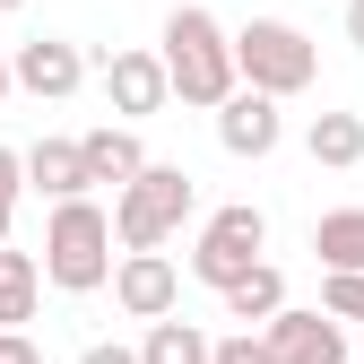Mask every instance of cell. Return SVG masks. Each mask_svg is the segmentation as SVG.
<instances>
[{
	"label": "cell",
	"instance_id": "19",
	"mask_svg": "<svg viewBox=\"0 0 364 364\" xmlns=\"http://www.w3.org/2000/svg\"><path fill=\"white\" fill-rule=\"evenodd\" d=\"M321 312L330 321H364V278H321Z\"/></svg>",
	"mask_w": 364,
	"mask_h": 364
},
{
	"label": "cell",
	"instance_id": "21",
	"mask_svg": "<svg viewBox=\"0 0 364 364\" xmlns=\"http://www.w3.org/2000/svg\"><path fill=\"white\" fill-rule=\"evenodd\" d=\"M18 191H26V173H18V148H0V200L18 208Z\"/></svg>",
	"mask_w": 364,
	"mask_h": 364
},
{
	"label": "cell",
	"instance_id": "15",
	"mask_svg": "<svg viewBox=\"0 0 364 364\" xmlns=\"http://www.w3.org/2000/svg\"><path fill=\"white\" fill-rule=\"evenodd\" d=\"M304 148H312V165H330V173L364 165V113H312Z\"/></svg>",
	"mask_w": 364,
	"mask_h": 364
},
{
	"label": "cell",
	"instance_id": "16",
	"mask_svg": "<svg viewBox=\"0 0 364 364\" xmlns=\"http://www.w3.org/2000/svg\"><path fill=\"white\" fill-rule=\"evenodd\" d=\"M35 295H43V269H35V252H18V243H0V330H18V321H35Z\"/></svg>",
	"mask_w": 364,
	"mask_h": 364
},
{
	"label": "cell",
	"instance_id": "3",
	"mask_svg": "<svg viewBox=\"0 0 364 364\" xmlns=\"http://www.w3.org/2000/svg\"><path fill=\"white\" fill-rule=\"evenodd\" d=\"M43 278H53L61 295H96L105 278H113V217L96 208V200H61L53 208V225H43Z\"/></svg>",
	"mask_w": 364,
	"mask_h": 364
},
{
	"label": "cell",
	"instance_id": "14",
	"mask_svg": "<svg viewBox=\"0 0 364 364\" xmlns=\"http://www.w3.org/2000/svg\"><path fill=\"white\" fill-rule=\"evenodd\" d=\"M278 312H287V278H278L269 260L252 269V278H235V287H225V321H243V330H269Z\"/></svg>",
	"mask_w": 364,
	"mask_h": 364
},
{
	"label": "cell",
	"instance_id": "1",
	"mask_svg": "<svg viewBox=\"0 0 364 364\" xmlns=\"http://www.w3.org/2000/svg\"><path fill=\"white\" fill-rule=\"evenodd\" d=\"M165 87L182 105H200V113H217L225 96H235V43H225V26L200 9V0H182V9L165 18Z\"/></svg>",
	"mask_w": 364,
	"mask_h": 364
},
{
	"label": "cell",
	"instance_id": "17",
	"mask_svg": "<svg viewBox=\"0 0 364 364\" xmlns=\"http://www.w3.org/2000/svg\"><path fill=\"white\" fill-rule=\"evenodd\" d=\"M139 364H208V330H191V321H148Z\"/></svg>",
	"mask_w": 364,
	"mask_h": 364
},
{
	"label": "cell",
	"instance_id": "13",
	"mask_svg": "<svg viewBox=\"0 0 364 364\" xmlns=\"http://www.w3.org/2000/svg\"><path fill=\"white\" fill-rule=\"evenodd\" d=\"M312 252H321V278H364V208H330L312 225Z\"/></svg>",
	"mask_w": 364,
	"mask_h": 364
},
{
	"label": "cell",
	"instance_id": "24",
	"mask_svg": "<svg viewBox=\"0 0 364 364\" xmlns=\"http://www.w3.org/2000/svg\"><path fill=\"white\" fill-rule=\"evenodd\" d=\"M9 217H18V208H9V200H0V243H9Z\"/></svg>",
	"mask_w": 364,
	"mask_h": 364
},
{
	"label": "cell",
	"instance_id": "12",
	"mask_svg": "<svg viewBox=\"0 0 364 364\" xmlns=\"http://www.w3.org/2000/svg\"><path fill=\"white\" fill-rule=\"evenodd\" d=\"M78 165H87V191H96V182H113V191H122V182L148 165V148H139V130H122V122H96V130L78 139Z\"/></svg>",
	"mask_w": 364,
	"mask_h": 364
},
{
	"label": "cell",
	"instance_id": "8",
	"mask_svg": "<svg viewBox=\"0 0 364 364\" xmlns=\"http://www.w3.org/2000/svg\"><path fill=\"white\" fill-rule=\"evenodd\" d=\"M260 338H269L278 364H347V321H330V312H295L287 304Z\"/></svg>",
	"mask_w": 364,
	"mask_h": 364
},
{
	"label": "cell",
	"instance_id": "11",
	"mask_svg": "<svg viewBox=\"0 0 364 364\" xmlns=\"http://www.w3.org/2000/svg\"><path fill=\"white\" fill-rule=\"evenodd\" d=\"M18 173H26V191H43V200H87V165H78V139H35L26 156H18Z\"/></svg>",
	"mask_w": 364,
	"mask_h": 364
},
{
	"label": "cell",
	"instance_id": "25",
	"mask_svg": "<svg viewBox=\"0 0 364 364\" xmlns=\"http://www.w3.org/2000/svg\"><path fill=\"white\" fill-rule=\"evenodd\" d=\"M0 96H9V53H0Z\"/></svg>",
	"mask_w": 364,
	"mask_h": 364
},
{
	"label": "cell",
	"instance_id": "4",
	"mask_svg": "<svg viewBox=\"0 0 364 364\" xmlns=\"http://www.w3.org/2000/svg\"><path fill=\"white\" fill-rule=\"evenodd\" d=\"M191 200H200V191H191V173L148 156V165L113 191V208H105V217H113V243H122V252H165V235L191 217Z\"/></svg>",
	"mask_w": 364,
	"mask_h": 364
},
{
	"label": "cell",
	"instance_id": "10",
	"mask_svg": "<svg viewBox=\"0 0 364 364\" xmlns=\"http://www.w3.org/2000/svg\"><path fill=\"white\" fill-rule=\"evenodd\" d=\"M287 139V113L269 105V96H252V87H235V96L217 105V148L225 156H269Z\"/></svg>",
	"mask_w": 364,
	"mask_h": 364
},
{
	"label": "cell",
	"instance_id": "5",
	"mask_svg": "<svg viewBox=\"0 0 364 364\" xmlns=\"http://www.w3.org/2000/svg\"><path fill=\"white\" fill-rule=\"evenodd\" d=\"M260 252H269V217H260L252 200H235V208H217V217L200 225V243H191V278L225 295L235 278H252V269H260Z\"/></svg>",
	"mask_w": 364,
	"mask_h": 364
},
{
	"label": "cell",
	"instance_id": "9",
	"mask_svg": "<svg viewBox=\"0 0 364 364\" xmlns=\"http://www.w3.org/2000/svg\"><path fill=\"white\" fill-rule=\"evenodd\" d=\"M105 96H113L122 130H130V122H148V113H165V105H173L165 61H156V53H113V61H105Z\"/></svg>",
	"mask_w": 364,
	"mask_h": 364
},
{
	"label": "cell",
	"instance_id": "20",
	"mask_svg": "<svg viewBox=\"0 0 364 364\" xmlns=\"http://www.w3.org/2000/svg\"><path fill=\"white\" fill-rule=\"evenodd\" d=\"M0 364H43V347H35L26 330H0Z\"/></svg>",
	"mask_w": 364,
	"mask_h": 364
},
{
	"label": "cell",
	"instance_id": "2",
	"mask_svg": "<svg viewBox=\"0 0 364 364\" xmlns=\"http://www.w3.org/2000/svg\"><path fill=\"white\" fill-rule=\"evenodd\" d=\"M225 43H235V87H252V96H269V105H287V96H304V87L321 78L312 35L287 26V18H252L243 35H225Z\"/></svg>",
	"mask_w": 364,
	"mask_h": 364
},
{
	"label": "cell",
	"instance_id": "23",
	"mask_svg": "<svg viewBox=\"0 0 364 364\" xmlns=\"http://www.w3.org/2000/svg\"><path fill=\"white\" fill-rule=\"evenodd\" d=\"M347 43L364 53V0H347Z\"/></svg>",
	"mask_w": 364,
	"mask_h": 364
},
{
	"label": "cell",
	"instance_id": "18",
	"mask_svg": "<svg viewBox=\"0 0 364 364\" xmlns=\"http://www.w3.org/2000/svg\"><path fill=\"white\" fill-rule=\"evenodd\" d=\"M208 364H278L260 330H235V338H208Z\"/></svg>",
	"mask_w": 364,
	"mask_h": 364
},
{
	"label": "cell",
	"instance_id": "6",
	"mask_svg": "<svg viewBox=\"0 0 364 364\" xmlns=\"http://www.w3.org/2000/svg\"><path fill=\"white\" fill-rule=\"evenodd\" d=\"M113 304L130 312V321H173V304H182V269L165 252H122L113 260Z\"/></svg>",
	"mask_w": 364,
	"mask_h": 364
},
{
	"label": "cell",
	"instance_id": "26",
	"mask_svg": "<svg viewBox=\"0 0 364 364\" xmlns=\"http://www.w3.org/2000/svg\"><path fill=\"white\" fill-rule=\"evenodd\" d=\"M0 9H26V0H0Z\"/></svg>",
	"mask_w": 364,
	"mask_h": 364
},
{
	"label": "cell",
	"instance_id": "7",
	"mask_svg": "<svg viewBox=\"0 0 364 364\" xmlns=\"http://www.w3.org/2000/svg\"><path fill=\"white\" fill-rule=\"evenodd\" d=\"M9 87L61 105V96H78V87H87V53H78V43H61V35H35V43H18V53H9Z\"/></svg>",
	"mask_w": 364,
	"mask_h": 364
},
{
	"label": "cell",
	"instance_id": "22",
	"mask_svg": "<svg viewBox=\"0 0 364 364\" xmlns=\"http://www.w3.org/2000/svg\"><path fill=\"white\" fill-rule=\"evenodd\" d=\"M78 364H139V347H113V338H105V347H87Z\"/></svg>",
	"mask_w": 364,
	"mask_h": 364
}]
</instances>
